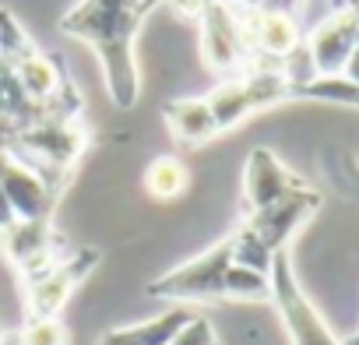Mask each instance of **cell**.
I'll return each mask as SVG.
<instances>
[{"label": "cell", "instance_id": "13", "mask_svg": "<svg viewBox=\"0 0 359 345\" xmlns=\"http://www.w3.org/2000/svg\"><path fill=\"white\" fill-rule=\"evenodd\" d=\"M191 313H194V306H165L162 313L144 317L137 324L109 327L95 345H169L172 334L191 320Z\"/></svg>", "mask_w": 359, "mask_h": 345}, {"label": "cell", "instance_id": "3", "mask_svg": "<svg viewBox=\"0 0 359 345\" xmlns=\"http://www.w3.org/2000/svg\"><path fill=\"white\" fill-rule=\"evenodd\" d=\"M292 92H296V85L285 74V64H254L240 78L219 81L205 99H208V109H212L219 130H233L243 120H250L278 102H289Z\"/></svg>", "mask_w": 359, "mask_h": 345}, {"label": "cell", "instance_id": "17", "mask_svg": "<svg viewBox=\"0 0 359 345\" xmlns=\"http://www.w3.org/2000/svg\"><path fill=\"white\" fill-rule=\"evenodd\" d=\"M226 299H236V303H264L268 299V275L264 271H254V268H243L233 261L229 275H226Z\"/></svg>", "mask_w": 359, "mask_h": 345}, {"label": "cell", "instance_id": "18", "mask_svg": "<svg viewBox=\"0 0 359 345\" xmlns=\"http://www.w3.org/2000/svg\"><path fill=\"white\" fill-rule=\"evenodd\" d=\"M169 345H222V341H219L215 324H212L201 310H194V313H191V320L172 334V341H169Z\"/></svg>", "mask_w": 359, "mask_h": 345}, {"label": "cell", "instance_id": "20", "mask_svg": "<svg viewBox=\"0 0 359 345\" xmlns=\"http://www.w3.org/2000/svg\"><path fill=\"white\" fill-rule=\"evenodd\" d=\"M345 78L359 85V46H355V53H352V60L345 64Z\"/></svg>", "mask_w": 359, "mask_h": 345}, {"label": "cell", "instance_id": "24", "mask_svg": "<svg viewBox=\"0 0 359 345\" xmlns=\"http://www.w3.org/2000/svg\"><path fill=\"white\" fill-rule=\"evenodd\" d=\"M4 334H8V331H4V327H0V345H4Z\"/></svg>", "mask_w": 359, "mask_h": 345}, {"label": "cell", "instance_id": "12", "mask_svg": "<svg viewBox=\"0 0 359 345\" xmlns=\"http://www.w3.org/2000/svg\"><path fill=\"white\" fill-rule=\"evenodd\" d=\"M162 116H165V127H169L172 141L184 144V148H201V144H208V141H215L222 134L205 95H198V99H172L162 109Z\"/></svg>", "mask_w": 359, "mask_h": 345}, {"label": "cell", "instance_id": "21", "mask_svg": "<svg viewBox=\"0 0 359 345\" xmlns=\"http://www.w3.org/2000/svg\"><path fill=\"white\" fill-rule=\"evenodd\" d=\"M338 11H359V0H338Z\"/></svg>", "mask_w": 359, "mask_h": 345}, {"label": "cell", "instance_id": "5", "mask_svg": "<svg viewBox=\"0 0 359 345\" xmlns=\"http://www.w3.org/2000/svg\"><path fill=\"white\" fill-rule=\"evenodd\" d=\"M268 303L275 306L292 345H338V334L331 331L324 313L313 306V299L303 292L296 268L289 261V250L275 254L268 268Z\"/></svg>", "mask_w": 359, "mask_h": 345}, {"label": "cell", "instance_id": "16", "mask_svg": "<svg viewBox=\"0 0 359 345\" xmlns=\"http://www.w3.org/2000/svg\"><path fill=\"white\" fill-rule=\"evenodd\" d=\"M71 331L60 317H46V320H25L18 331L4 334V345H67Z\"/></svg>", "mask_w": 359, "mask_h": 345}, {"label": "cell", "instance_id": "23", "mask_svg": "<svg viewBox=\"0 0 359 345\" xmlns=\"http://www.w3.org/2000/svg\"><path fill=\"white\" fill-rule=\"evenodd\" d=\"M162 0H144V11H151V8H158Z\"/></svg>", "mask_w": 359, "mask_h": 345}, {"label": "cell", "instance_id": "19", "mask_svg": "<svg viewBox=\"0 0 359 345\" xmlns=\"http://www.w3.org/2000/svg\"><path fill=\"white\" fill-rule=\"evenodd\" d=\"M306 4V0H261V8H268V11H282V15H299V8Z\"/></svg>", "mask_w": 359, "mask_h": 345}, {"label": "cell", "instance_id": "14", "mask_svg": "<svg viewBox=\"0 0 359 345\" xmlns=\"http://www.w3.org/2000/svg\"><path fill=\"white\" fill-rule=\"evenodd\" d=\"M191 187V165L180 155H155L144 165V191L155 201H176Z\"/></svg>", "mask_w": 359, "mask_h": 345}, {"label": "cell", "instance_id": "4", "mask_svg": "<svg viewBox=\"0 0 359 345\" xmlns=\"http://www.w3.org/2000/svg\"><path fill=\"white\" fill-rule=\"evenodd\" d=\"M233 268V233L215 240L198 257L169 268L165 275L148 282V296L169 299V306H198L212 299H226V275Z\"/></svg>", "mask_w": 359, "mask_h": 345}, {"label": "cell", "instance_id": "25", "mask_svg": "<svg viewBox=\"0 0 359 345\" xmlns=\"http://www.w3.org/2000/svg\"><path fill=\"white\" fill-rule=\"evenodd\" d=\"M141 8H144V0H141ZM144 15H148V11H144Z\"/></svg>", "mask_w": 359, "mask_h": 345}, {"label": "cell", "instance_id": "10", "mask_svg": "<svg viewBox=\"0 0 359 345\" xmlns=\"http://www.w3.org/2000/svg\"><path fill=\"white\" fill-rule=\"evenodd\" d=\"M0 191H4L15 219L22 222H39V219H53L60 191H53L36 169H29L22 158L0 151Z\"/></svg>", "mask_w": 359, "mask_h": 345}, {"label": "cell", "instance_id": "7", "mask_svg": "<svg viewBox=\"0 0 359 345\" xmlns=\"http://www.w3.org/2000/svg\"><path fill=\"white\" fill-rule=\"evenodd\" d=\"M99 264V250L95 247H74L64 261H57L46 275L25 282V320H46V317H60V310L71 303L74 289L92 275V268Z\"/></svg>", "mask_w": 359, "mask_h": 345}, {"label": "cell", "instance_id": "8", "mask_svg": "<svg viewBox=\"0 0 359 345\" xmlns=\"http://www.w3.org/2000/svg\"><path fill=\"white\" fill-rule=\"evenodd\" d=\"M359 46V11H334L303 36V53L313 74H345Z\"/></svg>", "mask_w": 359, "mask_h": 345}, {"label": "cell", "instance_id": "9", "mask_svg": "<svg viewBox=\"0 0 359 345\" xmlns=\"http://www.w3.org/2000/svg\"><path fill=\"white\" fill-rule=\"evenodd\" d=\"M240 15H243V32H247L254 64H285L303 46V29L292 15L268 11L261 4L240 8Z\"/></svg>", "mask_w": 359, "mask_h": 345}, {"label": "cell", "instance_id": "11", "mask_svg": "<svg viewBox=\"0 0 359 345\" xmlns=\"http://www.w3.org/2000/svg\"><path fill=\"white\" fill-rule=\"evenodd\" d=\"M299 187H306V180H299L271 148H254L243 165V215L271 208Z\"/></svg>", "mask_w": 359, "mask_h": 345}, {"label": "cell", "instance_id": "15", "mask_svg": "<svg viewBox=\"0 0 359 345\" xmlns=\"http://www.w3.org/2000/svg\"><path fill=\"white\" fill-rule=\"evenodd\" d=\"M292 99H313V102L355 106V109H359V85H355V81H348L345 74H313L310 81L296 85Z\"/></svg>", "mask_w": 359, "mask_h": 345}, {"label": "cell", "instance_id": "1", "mask_svg": "<svg viewBox=\"0 0 359 345\" xmlns=\"http://www.w3.org/2000/svg\"><path fill=\"white\" fill-rule=\"evenodd\" d=\"M141 22H144L141 0H78L57 22L64 36L81 39L95 53L106 92L120 109H134L141 99V71H137Z\"/></svg>", "mask_w": 359, "mask_h": 345}, {"label": "cell", "instance_id": "6", "mask_svg": "<svg viewBox=\"0 0 359 345\" xmlns=\"http://www.w3.org/2000/svg\"><path fill=\"white\" fill-rule=\"evenodd\" d=\"M74 250V243H67L53 219H39V222H22L15 219L4 233H0V254L8 257V264L18 271L22 285L46 275L57 261H64Z\"/></svg>", "mask_w": 359, "mask_h": 345}, {"label": "cell", "instance_id": "2", "mask_svg": "<svg viewBox=\"0 0 359 345\" xmlns=\"http://www.w3.org/2000/svg\"><path fill=\"white\" fill-rule=\"evenodd\" d=\"M162 4L198 22L201 64L212 74L229 81L254 67V53L243 32V15L236 4H222V0H162Z\"/></svg>", "mask_w": 359, "mask_h": 345}, {"label": "cell", "instance_id": "22", "mask_svg": "<svg viewBox=\"0 0 359 345\" xmlns=\"http://www.w3.org/2000/svg\"><path fill=\"white\" fill-rule=\"evenodd\" d=\"M338 345H359V331H352V334H345V338H338Z\"/></svg>", "mask_w": 359, "mask_h": 345}]
</instances>
